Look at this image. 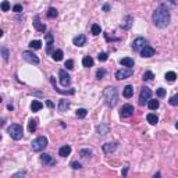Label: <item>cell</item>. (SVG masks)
I'll use <instances>...</instances> for the list:
<instances>
[{"label":"cell","mask_w":178,"mask_h":178,"mask_svg":"<svg viewBox=\"0 0 178 178\" xmlns=\"http://www.w3.org/2000/svg\"><path fill=\"white\" fill-rule=\"evenodd\" d=\"M0 52H2V56H3V60L4 61H8V56H10V52L6 46H2L0 47Z\"/></svg>","instance_id":"obj_30"},{"label":"cell","mask_w":178,"mask_h":178,"mask_svg":"<svg viewBox=\"0 0 178 178\" xmlns=\"http://www.w3.org/2000/svg\"><path fill=\"white\" fill-rule=\"evenodd\" d=\"M7 132L14 141H20V139L22 138V127L20 124H13V125H10Z\"/></svg>","instance_id":"obj_4"},{"label":"cell","mask_w":178,"mask_h":178,"mask_svg":"<svg viewBox=\"0 0 178 178\" xmlns=\"http://www.w3.org/2000/svg\"><path fill=\"white\" fill-rule=\"evenodd\" d=\"M71 153V146L70 145H64V146H61L60 148V150H58V155L61 157H67Z\"/></svg>","instance_id":"obj_21"},{"label":"cell","mask_w":178,"mask_h":178,"mask_svg":"<svg viewBox=\"0 0 178 178\" xmlns=\"http://www.w3.org/2000/svg\"><path fill=\"white\" fill-rule=\"evenodd\" d=\"M22 58L25 60V61H28L29 64H38L39 63V57H38L36 55H33L32 52H22Z\"/></svg>","instance_id":"obj_9"},{"label":"cell","mask_w":178,"mask_h":178,"mask_svg":"<svg viewBox=\"0 0 178 178\" xmlns=\"http://www.w3.org/2000/svg\"><path fill=\"white\" fill-rule=\"evenodd\" d=\"M91 32L92 35H95V36H98V35H100V32H102V28H100V25L99 24H93L91 28Z\"/></svg>","instance_id":"obj_28"},{"label":"cell","mask_w":178,"mask_h":178,"mask_svg":"<svg viewBox=\"0 0 178 178\" xmlns=\"http://www.w3.org/2000/svg\"><path fill=\"white\" fill-rule=\"evenodd\" d=\"M45 38H46V52L47 53H52V49H53V45H55L53 35H52V33H46Z\"/></svg>","instance_id":"obj_14"},{"label":"cell","mask_w":178,"mask_h":178,"mask_svg":"<svg viewBox=\"0 0 178 178\" xmlns=\"http://www.w3.org/2000/svg\"><path fill=\"white\" fill-rule=\"evenodd\" d=\"M148 106H149L150 110H156L157 107H159V100H156V99H149Z\"/></svg>","instance_id":"obj_31"},{"label":"cell","mask_w":178,"mask_h":178,"mask_svg":"<svg viewBox=\"0 0 178 178\" xmlns=\"http://www.w3.org/2000/svg\"><path fill=\"white\" fill-rule=\"evenodd\" d=\"M46 106H47V107H50V109H53V107H55V105H53V102H52V100H46Z\"/></svg>","instance_id":"obj_45"},{"label":"cell","mask_w":178,"mask_h":178,"mask_svg":"<svg viewBox=\"0 0 178 178\" xmlns=\"http://www.w3.org/2000/svg\"><path fill=\"white\" fill-rule=\"evenodd\" d=\"M148 45V40L145 39V38H136V39H134V42H132V49H134L135 52H141L143 47Z\"/></svg>","instance_id":"obj_8"},{"label":"cell","mask_w":178,"mask_h":178,"mask_svg":"<svg viewBox=\"0 0 178 178\" xmlns=\"http://www.w3.org/2000/svg\"><path fill=\"white\" fill-rule=\"evenodd\" d=\"M134 111L135 109L132 105H124L120 109V117L121 118H128V117L134 116Z\"/></svg>","instance_id":"obj_7"},{"label":"cell","mask_w":178,"mask_h":178,"mask_svg":"<svg viewBox=\"0 0 178 178\" xmlns=\"http://www.w3.org/2000/svg\"><path fill=\"white\" fill-rule=\"evenodd\" d=\"M109 58V55L106 53V52H102V53H99V56H98V60L99 61H106Z\"/></svg>","instance_id":"obj_40"},{"label":"cell","mask_w":178,"mask_h":178,"mask_svg":"<svg viewBox=\"0 0 178 178\" xmlns=\"http://www.w3.org/2000/svg\"><path fill=\"white\" fill-rule=\"evenodd\" d=\"M109 124H100V125H98V128H96V131H98V134L100 135V136H105V135L109 134Z\"/></svg>","instance_id":"obj_18"},{"label":"cell","mask_w":178,"mask_h":178,"mask_svg":"<svg viewBox=\"0 0 178 178\" xmlns=\"http://www.w3.org/2000/svg\"><path fill=\"white\" fill-rule=\"evenodd\" d=\"M57 15H58V11L55 7H49V10H47V17L49 18H56Z\"/></svg>","instance_id":"obj_32"},{"label":"cell","mask_w":178,"mask_h":178,"mask_svg":"<svg viewBox=\"0 0 178 178\" xmlns=\"http://www.w3.org/2000/svg\"><path fill=\"white\" fill-rule=\"evenodd\" d=\"M132 22H134V17H132V15H127V17H125V20L121 22L120 27L123 29H130L132 27Z\"/></svg>","instance_id":"obj_17"},{"label":"cell","mask_w":178,"mask_h":178,"mask_svg":"<svg viewBox=\"0 0 178 178\" xmlns=\"http://www.w3.org/2000/svg\"><path fill=\"white\" fill-rule=\"evenodd\" d=\"M153 78H155V74H153L152 71H146V73L143 74V77H142L143 81H152Z\"/></svg>","instance_id":"obj_35"},{"label":"cell","mask_w":178,"mask_h":178,"mask_svg":"<svg viewBox=\"0 0 178 178\" xmlns=\"http://www.w3.org/2000/svg\"><path fill=\"white\" fill-rule=\"evenodd\" d=\"M168 103H170L171 106H178V93L174 95V96H171L170 100H168Z\"/></svg>","instance_id":"obj_38"},{"label":"cell","mask_w":178,"mask_h":178,"mask_svg":"<svg viewBox=\"0 0 178 178\" xmlns=\"http://www.w3.org/2000/svg\"><path fill=\"white\" fill-rule=\"evenodd\" d=\"M58 77H60V84L63 86H68L70 82H71V77L68 75V73H67L66 70H60L58 71Z\"/></svg>","instance_id":"obj_10"},{"label":"cell","mask_w":178,"mask_h":178,"mask_svg":"<svg viewBox=\"0 0 178 178\" xmlns=\"http://www.w3.org/2000/svg\"><path fill=\"white\" fill-rule=\"evenodd\" d=\"M46 146H47L46 136H38V138L33 139L32 143H31V148H32L33 152H40V150H43Z\"/></svg>","instance_id":"obj_3"},{"label":"cell","mask_w":178,"mask_h":178,"mask_svg":"<svg viewBox=\"0 0 178 178\" xmlns=\"http://www.w3.org/2000/svg\"><path fill=\"white\" fill-rule=\"evenodd\" d=\"M120 64L124 67H127V68H132L134 67V58L131 57H124L120 60Z\"/></svg>","instance_id":"obj_20"},{"label":"cell","mask_w":178,"mask_h":178,"mask_svg":"<svg viewBox=\"0 0 178 178\" xmlns=\"http://www.w3.org/2000/svg\"><path fill=\"white\" fill-rule=\"evenodd\" d=\"M64 67H66L67 70H73L74 68V61H73V60H67L66 66H64Z\"/></svg>","instance_id":"obj_42"},{"label":"cell","mask_w":178,"mask_h":178,"mask_svg":"<svg viewBox=\"0 0 178 178\" xmlns=\"http://www.w3.org/2000/svg\"><path fill=\"white\" fill-rule=\"evenodd\" d=\"M24 175H25V173L22 171V173H18V174H14L13 177H24Z\"/></svg>","instance_id":"obj_46"},{"label":"cell","mask_w":178,"mask_h":178,"mask_svg":"<svg viewBox=\"0 0 178 178\" xmlns=\"http://www.w3.org/2000/svg\"><path fill=\"white\" fill-rule=\"evenodd\" d=\"M33 28L36 29V31H39V32H45L46 31V25H45L43 22H40L39 15H36L35 20H33Z\"/></svg>","instance_id":"obj_15"},{"label":"cell","mask_w":178,"mask_h":178,"mask_svg":"<svg viewBox=\"0 0 178 178\" xmlns=\"http://www.w3.org/2000/svg\"><path fill=\"white\" fill-rule=\"evenodd\" d=\"M75 114H77V117H78V118H85V117H86V114H88V110L86 109H78Z\"/></svg>","instance_id":"obj_34"},{"label":"cell","mask_w":178,"mask_h":178,"mask_svg":"<svg viewBox=\"0 0 178 178\" xmlns=\"http://www.w3.org/2000/svg\"><path fill=\"white\" fill-rule=\"evenodd\" d=\"M146 120H148L149 124H152V125H156V124L159 123V117H157L156 114H153V113H149V114L146 116Z\"/></svg>","instance_id":"obj_22"},{"label":"cell","mask_w":178,"mask_h":178,"mask_svg":"<svg viewBox=\"0 0 178 178\" xmlns=\"http://www.w3.org/2000/svg\"><path fill=\"white\" fill-rule=\"evenodd\" d=\"M36 125H38V121L36 120H29V123H28V131L32 134V132H35L36 131Z\"/></svg>","instance_id":"obj_26"},{"label":"cell","mask_w":178,"mask_h":178,"mask_svg":"<svg viewBox=\"0 0 178 178\" xmlns=\"http://www.w3.org/2000/svg\"><path fill=\"white\" fill-rule=\"evenodd\" d=\"M13 11L14 13H22V6L21 4H15L14 7H13Z\"/></svg>","instance_id":"obj_43"},{"label":"cell","mask_w":178,"mask_h":178,"mask_svg":"<svg viewBox=\"0 0 178 178\" xmlns=\"http://www.w3.org/2000/svg\"><path fill=\"white\" fill-rule=\"evenodd\" d=\"M134 71L132 68H121L118 71H116V80L117 81H123V80H127L130 77H132Z\"/></svg>","instance_id":"obj_5"},{"label":"cell","mask_w":178,"mask_h":178,"mask_svg":"<svg viewBox=\"0 0 178 178\" xmlns=\"http://www.w3.org/2000/svg\"><path fill=\"white\" fill-rule=\"evenodd\" d=\"M63 50H56L53 52V56H52V58L55 60V61H60V60H63Z\"/></svg>","instance_id":"obj_29"},{"label":"cell","mask_w":178,"mask_h":178,"mask_svg":"<svg viewBox=\"0 0 178 178\" xmlns=\"http://www.w3.org/2000/svg\"><path fill=\"white\" fill-rule=\"evenodd\" d=\"M70 107V102L67 100V99H61L60 102H58V106H57V110L60 113H64L67 111V109Z\"/></svg>","instance_id":"obj_19"},{"label":"cell","mask_w":178,"mask_h":178,"mask_svg":"<svg viewBox=\"0 0 178 178\" xmlns=\"http://www.w3.org/2000/svg\"><path fill=\"white\" fill-rule=\"evenodd\" d=\"M156 95L159 96V98H164L166 96V89H163V88H159L156 91Z\"/></svg>","instance_id":"obj_41"},{"label":"cell","mask_w":178,"mask_h":178,"mask_svg":"<svg viewBox=\"0 0 178 178\" xmlns=\"http://www.w3.org/2000/svg\"><path fill=\"white\" fill-rule=\"evenodd\" d=\"M82 64H84V67L89 68V67L93 66V58H92L91 56H85V57L82 58Z\"/></svg>","instance_id":"obj_24"},{"label":"cell","mask_w":178,"mask_h":178,"mask_svg":"<svg viewBox=\"0 0 178 178\" xmlns=\"http://www.w3.org/2000/svg\"><path fill=\"white\" fill-rule=\"evenodd\" d=\"M73 43L78 47H82L86 43V36H85V35H78V36H75L73 39Z\"/></svg>","instance_id":"obj_16"},{"label":"cell","mask_w":178,"mask_h":178,"mask_svg":"<svg viewBox=\"0 0 178 178\" xmlns=\"http://www.w3.org/2000/svg\"><path fill=\"white\" fill-rule=\"evenodd\" d=\"M106 77V70L105 68H99L98 71H96V78L98 80H103Z\"/></svg>","instance_id":"obj_36"},{"label":"cell","mask_w":178,"mask_h":178,"mask_svg":"<svg viewBox=\"0 0 178 178\" xmlns=\"http://www.w3.org/2000/svg\"><path fill=\"white\" fill-rule=\"evenodd\" d=\"M42 107H43V105H42V102H39V100H33V102L31 103V110H32V111H39Z\"/></svg>","instance_id":"obj_25"},{"label":"cell","mask_w":178,"mask_h":178,"mask_svg":"<svg viewBox=\"0 0 178 178\" xmlns=\"http://www.w3.org/2000/svg\"><path fill=\"white\" fill-rule=\"evenodd\" d=\"M29 47H31V49H35V50H38V49H40V47H42V42H40V40H31V42H29Z\"/></svg>","instance_id":"obj_33"},{"label":"cell","mask_w":178,"mask_h":178,"mask_svg":"<svg viewBox=\"0 0 178 178\" xmlns=\"http://www.w3.org/2000/svg\"><path fill=\"white\" fill-rule=\"evenodd\" d=\"M103 10H105V11H109V10H110V6H109V4H105V6H103Z\"/></svg>","instance_id":"obj_47"},{"label":"cell","mask_w":178,"mask_h":178,"mask_svg":"<svg viewBox=\"0 0 178 178\" xmlns=\"http://www.w3.org/2000/svg\"><path fill=\"white\" fill-rule=\"evenodd\" d=\"M150 96H152V91L148 86H143L141 91V95H139V105L143 106L146 102H149Z\"/></svg>","instance_id":"obj_6"},{"label":"cell","mask_w":178,"mask_h":178,"mask_svg":"<svg viewBox=\"0 0 178 178\" xmlns=\"http://www.w3.org/2000/svg\"><path fill=\"white\" fill-rule=\"evenodd\" d=\"M0 7H2V11H8V10H10V3H8L7 0H3Z\"/></svg>","instance_id":"obj_39"},{"label":"cell","mask_w":178,"mask_h":178,"mask_svg":"<svg viewBox=\"0 0 178 178\" xmlns=\"http://www.w3.org/2000/svg\"><path fill=\"white\" fill-rule=\"evenodd\" d=\"M166 81H168V82H174L175 80H177V74L174 73V71H168V73H166Z\"/></svg>","instance_id":"obj_27"},{"label":"cell","mask_w":178,"mask_h":178,"mask_svg":"<svg viewBox=\"0 0 178 178\" xmlns=\"http://www.w3.org/2000/svg\"><path fill=\"white\" fill-rule=\"evenodd\" d=\"M102 149L105 153H113L114 150L117 149V142H107V143H105V145L102 146Z\"/></svg>","instance_id":"obj_12"},{"label":"cell","mask_w":178,"mask_h":178,"mask_svg":"<svg viewBox=\"0 0 178 178\" xmlns=\"http://www.w3.org/2000/svg\"><path fill=\"white\" fill-rule=\"evenodd\" d=\"M92 155V150L91 149H81L80 150V156L81 157H88Z\"/></svg>","instance_id":"obj_37"},{"label":"cell","mask_w":178,"mask_h":178,"mask_svg":"<svg viewBox=\"0 0 178 178\" xmlns=\"http://www.w3.org/2000/svg\"><path fill=\"white\" fill-rule=\"evenodd\" d=\"M175 128H177V130H178V123H175Z\"/></svg>","instance_id":"obj_49"},{"label":"cell","mask_w":178,"mask_h":178,"mask_svg":"<svg viewBox=\"0 0 178 178\" xmlns=\"http://www.w3.org/2000/svg\"><path fill=\"white\" fill-rule=\"evenodd\" d=\"M71 167H73L74 170H80L82 166H81V163H78V161H73V163H71Z\"/></svg>","instance_id":"obj_44"},{"label":"cell","mask_w":178,"mask_h":178,"mask_svg":"<svg viewBox=\"0 0 178 178\" xmlns=\"http://www.w3.org/2000/svg\"><path fill=\"white\" fill-rule=\"evenodd\" d=\"M170 21H171V15H170L168 7L166 4H160L159 7L153 11L152 22L157 28H166V27H168Z\"/></svg>","instance_id":"obj_1"},{"label":"cell","mask_w":178,"mask_h":178,"mask_svg":"<svg viewBox=\"0 0 178 178\" xmlns=\"http://www.w3.org/2000/svg\"><path fill=\"white\" fill-rule=\"evenodd\" d=\"M40 161H42L45 166H53V164H56V161L53 160V157H52L50 155H47V153L40 155Z\"/></svg>","instance_id":"obj_13"},{"label":"cell","mask_w":178,"mask_h":178,"mask_svg":"<svg viewBox=\"0 0 178 178\" xmlns=\"http://www.w3.org/2000/svg\"><path fill=\"white\" fill-rule=\"evenodd\" d=\"M155 53H156V50H155L152 46H149V45H146V46L141 50V56H142V57H146V58L155 56Z\"/></svg>","instance_id":"obj_11"},{"label":"cell","mask_w":178,"mask_h":178,"mask_svg":"<svg viewBox=\"0 0 178 178\" xmlns=\"http://www.w3.org/2000/svg\"><path fill=\"white\" fill-rule=\"evenodd\" d=\"M103 96H105V103L107 107H114L117 103V96H118V92L114 86H109L106 88L105 92H103Z\"/></svg>","instance_id":"obj_2"},{"label":"cell","mask_w":178,"mask_h":178,"mask_svg":"<svg viewBox=\"0 0 178 178\" xmlns=\"http://www.w3.org/2000/svg\"><path fill=\"white\" fill-rule=\"evenodd\" d=\"M170 2H171L173 4H175V6H178V0H170Z\"/></svg>","instance_id":"obj_48"},{"label":"cell","mask_w":178,"mask_h":178,"mask_svg":"<svg viewBox=\"0 0 178 178\" xmlns=\"http://www.w3.org/2000/svg\"><path fill=\"white\" fill-rule=\"evenodd\" d=\"M123 95L125 96V98H131L132 95H134V86H131V85H127V86L124 88V91H123Z\"/></svg>","instance_id":"obj_23"}]
</instances>
